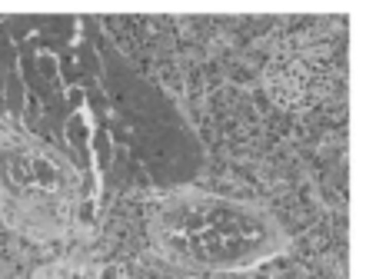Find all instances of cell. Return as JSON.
<instances>
[{
	"mask_svg": "<svg viewBox=\"0 0 376 279\" xmlns=\"http://www.w3.org/2000/svg\"><path fill=\"white\" fill-rule=\"evenodd\" d=\"M170 243L203 263H246L266 246V223L220 200L190 203L167 220Z\"/></svg>",
	"mask_w": 376,
	"mask_h": 279,
	"instance_id": "cell-1",
	"label": "cell"
},
{
	"mask_svg": "<svg viewBox=\"0 0 376 279\" xmlns=\"http://www.w3.org/2000/svg\"><path fill=\"white\" fill-rule=\"evenodd\" d=\"M263 83L280 107L307 110L316 100H323L330 90V64H326V57H316L313 50H300L290 40L287 47H280L270 57L263 70Z\"/></svg>",
	"mask_w": 376,
	"mask_h": 279,
	"instance_id": "cell-2",
	"label": "cell"
}]
</instances>
